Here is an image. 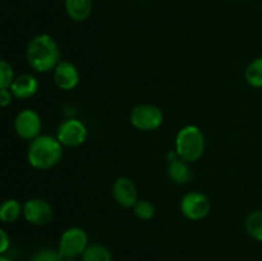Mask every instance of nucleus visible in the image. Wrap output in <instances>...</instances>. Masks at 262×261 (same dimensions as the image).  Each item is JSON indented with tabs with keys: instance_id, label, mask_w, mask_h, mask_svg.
<instances>
[{
	"instance_id": "nucleus-19",
	"label": "nucleus",
	"mask_w": 262,
	"mask_h": 261,
	"mask_svg": "<svg viewBox=\"0 0 262 261\" xmlns=\"http://www.w3.org/2000/svg\"><path fill=\"white\" fill-rule=\"evenodd\" d=\"M132 209L136 216L141 220H150L155 216V206L148 200L138 199V201L136 202Z\"/></svg>"
},
{
	"instance_id": "nucleus-6",
	"label": "nucleus",
	"mask_w": 262,
	"mask_h": 261,
	"mask_svg": "<svg viewBox=\"0 0 262 261\" xmlns=\"http://www.w3.org/2000/svg\"><path fill=\"white\" fill-rule=\"evenodd\" d=\"M55 137L63 147H78L86 142L89 130L82 120L68 118L58 125Z\"/></svg>"
},
{
	"instance_id": "nucleus-8",
	"label": "nucleus",
	"mask_w": 262,
	"mask_h": 261,
	"mask_svg": "<svg viewBox=\"0 0 262 261\" xmlns=\"http://www.w3.org/2000/svg\"><path fill=\"white\" fill-rule=\"evenodd\" d=\"M42 119L36 110L23 109L15 115L14 130L19 138L25 141H32L41 135Z\"/></svg>"
},
{
	"instance_id": "nucleus-2",
	"label": "nucleus",
	"mask_w": 262,
	"mask_h": 261,
	"mask_svg": "<svg viewBox=\"0 0 262 261\" xmlns=\"http://www.w3.org/2000/svg\"><path fill=\"white\" fill-rule=\"evenodd\" d=\"M63 158V146L58 138L50 135H40L28 145L27 160L37 170H48L58 165Z\"/></svg>"
},
{
	"instance_id": "nucleus-17",
	"label": "nucleus",
	"mask_w": 262,
	"mask_h": 261,
	"mask_svg": "<svg viewBox=\"0 0 262 261\" xmlns=\"http://www.w3.org/2000/svg\"><path fill=\"white\" fill-rule=\"evenodd\" d=\"M245 229L251 238L262 242V210H255L247 215L245 220Z\"/></svg>"
},
{
	"instance_id": "nucleus-3",
	"label": "nucleus",
	"mask_w": 262,
	"mask_h": 261,
	"mask_svg": "<svg viewBox=\"0 0 262 261\" xmlns=\"http://www.w3.org/2000/svg\"><path fill=\"white\" fill-rule=\"evenodd\" d=\"M206 138L201 128L189 124L181 128L176 136V151L179 159L187 163H194L204 155Z\"/></svg>"
},
{
	"instance_id": "nucleus-14",
	"label": "nucleus",
	"mask_w": 262,
	"mask_h": 261,
	"mask_svg": "<svg viewBox=\"0 0 262 261\" xmlns=\"http://www.w3.org/2000/svg\"><path fill=\"white\" fill-rule=\"evenodd\" d=\"M168 176L170 181L176 184H187L192 179V170L189 163L176 159L170 161L168 166Z\"/></svg>"
},
{
	"instance_id": "nucleus-1",
	"label": "nucleus",
	"mask_w": 262,
	"mask_h": 261,
	"mask_svg": "<svg viewBox=\"0 0 262 261\" xmlns=\"http://www.w3.org/2000/svg\"><path fill=\"white\" fill-rule=\"evenodd\" d=\"M27 63L33 71L38 73H48L54 71L60 61V49L53 36L40 33L28 42L26 49Z\"/></svg>"
},
{
	"instance_id": "nucleus-13",
	"label": "nucleus",
	"mask_w": 262,
	"mask_h": 261,
	"mask_svg": "<svg viewBox=\"0 0 262 261\" xmlns=\"http://www.w3.org/2000/svg\"><path fill=\"white\" fill-rule=\"evenodd\" d=\"M92 0H66L64 8L66 13L74 22H84L92 13Z\"/></svg>"
},
{
	"instance_id": "nucleus-18",
	"label": "nucleus",
	"mask_w": 262,
	"mask_h": 261,
	"mask_svg": "<svg viewBox=\"0 0 262 261\" xmlns=\"http://www.w3.org/2000/svg\"><path fill=\"white\" fill-rule=\"evenodd\" d=\"M245 79L253 89L262 87V56L253 59L245 71Z\"/></svg>"
},
{
	"instance_id": "nucleus-5",
	"label": "nucleus",
	"mask_w": 262,
	"mask_h": 261,
	"mask_svg": "<svg viewBox=\"0 0 262 261\" xmlns=\"http://www.w3.org/2000/svg\"><path fill=\"white\" fill-rule=\"evenodd\" d=\"M129 122L136 129L143 132H151L161 127L164 122V114L160 107L152 104L136 105L129 115Z\"/></svg>"
},
{
	"instance_id": "nucleus-20",
	"label": "nucleus",
	"mask_w": 262,
	"mask_h": 261,
	"mask_svg": "<svg viewBox=\"0 0 262 261\" xmlns=\"http://www.w3.org/2000/svg\"><path fill=\"white\" fill-rule=\"evenodd\" d=\"M15 78L14 69L9 61L0 59V89H9Z\"/></svg>"
},
{
	"instance_id": "nucleus-4",
	"label": "nucleus",
	"mask_w": 262,
	"mask_h": 261,
	"mask_svg": "<svg viewBox=\"0 0 262 261\" xmlns=\"http://www.w3.org/2000/svg\"><path fill=\"white\" fill-rule=\"evenodd\" d=\"M90 245L86 230L79 227H71L61 233L58 251L64 258H77L82 256Z\"/></svg>"
},
{
	"instance_id": "nucleus-25",
	"label": "nucleus",
	"mask_w": 262,
	"mask_h": 261,
	"mask_svg": "<svg viewBox=\"0 0 262 261\" xmlns=\"http://www.w3.org/2000/svg\"><path fill=\"white\" fill-rule=\"evenodd\" d=\"M61 261H78V260H77V258H64L63 257V260Z\"/></svg>"
},
{
	"instance_id": "nucleus-24",
	"label": "nucleus",
	"mask_w": 262,
	"mask_h": 261,
	"mask_svg": "<svg viewBox=\"0 0 262 261\" xmlns=\"http://www.w3.org/2000/svg\"><path fill=\"white\" fill-rule=\"evenodd\" d=\"M0 261H13V260H12V258L8 257V256L0 255Z\"/></svg>"
},
{
	"instance_id": "nucleus-11",
	"label": "nucleus",
	"mask_w": 262,
	"mask_h": 261,
	"mask_svg": "<svg viewBox=\"0 0 262 261\" xmlns=\"http://www.w3.org/2000/svg\"><path fill=\"white\" fill-rule=\"evenodd\" d=\"M53 78L56 87L61 91H72L79 83V72L73 63L68 60H60L53 71Z\"/></svg>"
},
{
	"instance_id": "nucleus-10",
	"label": "nucleus",
	"mask_w": 262,
	"mask_h": 261,
	"mask_svg": "<svg viewBox=\"0 0 262 261\" xmlns=\"http://www.w3.org/2000/svg\"><path fill=\"white\" fill-rule=\"evenodd\" d=\"M113 197L119 206L132 209L138 201V191L135 182L128 177H119L115 179L112 188Z\"/></svg>"
},
{
	"instance_id": "nucleus-12",
	"label": "nucleus",
	"mask_w": 262,
	"mask_h": 261,
	"mask_svg": "<svg viewBox=\"0 0 262 261\" xmlns=\"http://www.w3.org/2000/svg\"><path fill=\"white\" fill-rule=\"evenodd\" d=\"M38 87H40V82H38L37 77L30 73H25L15 77L9 89L14 99L27 100L37 94Z\"/></svg>"
},
{
	"instance_id": "nucleus-9",
	"label": "nucleus",
	"mask_w": 262,
	"mask_h": 261,
	"mask_svg": "<svg viewBox=\"0 0 262 261\" xmlns=\"http://www.w3.org/2000/svg\"><path fill=\"white\" fill-rule=\"evenodd\" d=\"M54 210L46 200L33 197L23 204V217L36 227L48 225L53 220Z\"/></svg>"
},
{
	"instance_id": "nucleus-21",
	"label": "nucleus",
	"mask_w": 262,
	"mask_h": 261,
	"mask_svg": "<svg viewBox=\"0 0 262 261\" xmlns=\"http://www.w3.org/2000/svg\"><path fill=\"white\" fill-rule=\"evenodd\" d=\"M63 256L58 251V248H41L36 251L30 261H61Z\"/></svg>"
},
{
	"instance_id": "nucleus-23",
	"label": "nucleus",
	"mask_w": 262,
	"mask_h": 261,
	"mask_svg": "<svg viewBox=\"0 0 262 261\" xmlns=\"http://www.w3.org/2000/svg\"><path fill=\"white\" fill-rule=\"evenodd\" d=\"M10 247V238L8 233L0 227V255H4Z\"/></svg>"
},
{
	"instance_id": "nucleus-16",
	"label": "nucleus",
	"mask_w": 262,
	"mask_h": 261,
	"mask_svg": "<svg viewBox=\"0 0 262 261\" xmlns=\"http://www.w3.org/2000/svg\"><path fill=\"white\" fill-rule=\"evenodd\" d=\"M81 261H113L109 248L101 243H90L82 253Z\"/></svg>"
},
{
	"instance_id": "nucleus-15",
	"label": "nucleus",
	"mask_w": 262,
	"mask_h": 261,
	"mask_svg": "<svg viewBox=\"0 0 262 261\" xmlns=\"http://www.w3.org/2000/svg\"><path fill=\"white\" fill-rule=\"evenodd\" d=\"M23 215V204L15 199H8L0 204V222L12 224Z\"/></svg>"
},
{
	"instance_id": "nucleus-22",
	"label": "nucleus",
	"mask_w": 262,
	"mask_h": 261,
	"mask_svg": "<svg viewBox=\"0 0 262 261\" xmlns=\"http://www.w3.org/2000/svg\"><path fill=\"white\" fill-rule=\"evenodd\" d=\"M13 96L10 89H0V107H7L12 104Z\"/></svg>"
},
{
	"instance_id": "nucleus-7",
	"label": "nucleus",
	"mask_w": 262,
	"mask_h": 261,
	"mask_svg": "<svg viewBox=\"0 0 262 261\" xmlns=\"http://www.w3.org/2000/svg\"><path fill=\"white\" fill-rule=\"evenodd\" d=\"M211 211L209 197L200 191H192L184 194L181 200V212L188 220L200 222Z\"/></svg>"
}]
</instances>
